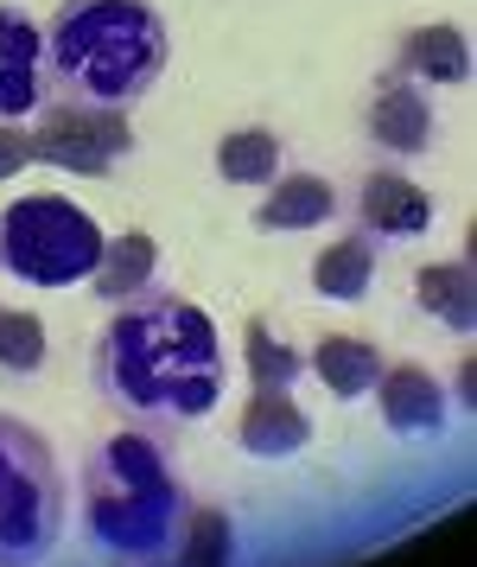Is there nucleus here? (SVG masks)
<instances>
[{
	"label": "nucleus",
	"mask_w": 477,
	"mask_h": 567,
	"mask_svg": "<svg viewBox=\"0 0 477 567\" xmlns=\"http://www.w3.org/2000/svg\"><path fill=\"white\" fill-rule=\"evenodd\" d=\"M96 395L141 434H173L198 427L224 402L229 363L217 319L185 300V293H134L122 312L102 326L96 358H90Z\"/></svg>",
	"instance_id": "obj_1"
},
{
	"label": "nucleus",
	"mask_w": 477,
	"mask_h": 567,
	"mask_svg": "<svg viewBox=\"0 0 477 567\" xmlns=\"http://www.w3.org/2000/svg\"><path fill=\"white\" fill-rule=\"evenodd\" d=\"M166 20L153 0H64L45 27V96L134 109L166 71Z\"/></svg>",
	"instance_id": "obj_2"
},
{
	"label": "nucleus",
	"mask_w": 477,
	"mask_h": 567,
	"mask_svg": "<svg viewBox=\"0 0 477 567\" xmlns=\"http://www.w3.org/2000/svg\"><path fill=\"white\" fill-rule=\"evenodd\" d=\"M185 516H191V504H185V485H178L159 434L127 427V434L102 440L96 460L83 465V523L102 555L127 567L173 561Z\"/></svg>",
	"instance_id": "obj_3"
},
{
	"label": "nucleus",
	"mask_w": 477,
	"mask_h": 567,
	"mask_svg": "<svg viewBox=\"0 0 477 567\" xmlns=\"http://www.w3.org/2000/svg\"><path fill=\"white\" fill-rule=\"evenodd\" d=\"M64 536V472L51 440L0 414V567H39Z\"/></svg>",
	"instance_id": "obj_4"
},
{
	"label": "nucleus",
	"mask_w": 477,
	"mask_h": 567,
	"mask_svg": "<svg viewBox=\"0 0 477 567\" xmlns=\"http://www.w3.org/2000/svg\"><path fill=\"white\" fill-rule=\"evenodd\" d=\"M102 243L108 236H102L96 217L71 198H58V192H32V198H13L0 210V275L45 287V293L90 281L102 261Z\"/></svg>",
	"instance_id": "obj_5"
},
{
	"label": "nucleus",
	"mask_w": 477,
	"mask_h": 567,
	"mask_svg": "<svg viewBox=\"0 0 477 567\" xmlns=\"http://www.w3.org/2000/svg\"><path fill=\"white\" fill-rule=\"evenodd\" d=\"M32 166H58L76 179H108L127 154H134V128L127 109H83V103H51L32 115Z\"/></svg>",
	"instance_id": "obj_6"
},
{
	"label": "nucleus",
	"mask_w": 477,
	"mask_h": 567,
	"mask_svg": "<svg viewBox=\"0 0 477 567\" xmlns=\"http://www.w3.org/2000/svg\"><path fill=\"white\" fill-rule=\"evenodd\" d=\"M45 109V32L20 7H0V122H32Z\"/></svg>",
	"instance_id": "obj_7"
},
{
	"label": "nucleus",
	"mask_w": 477,
	"mask_h": 567,
	"mask_svg": "<svg viewBox=\"0 0 477 567\" xmlns=\"http://www.w3.org/2000/svg\"><path fill=\"white\" fill-rule=\"evenodd\" d=\"M370 395H376V409H382V427L402 440L446 434V421H453V402H446L439 377H427L421 363H382Z\"/></svg>",
	"instance_id": "obj_8"
},
{
	"label": "nucleus",
	"mask_w": 477,
	"mask_h": 567,
	"mask_svg": "<svg viewBox=\"0 0 477 567\" xmlns=\"http://www.w3.org/2000/svg\"><path fill=\"white\" fill-rule=\"evenodd\" d=\"M356 224L370 243H414V236L433 230V192L382 166L356 185Z\"/></svg>",
	"instance_id": "obj_9"
},
{
	"label": "nucleus",
	"mask_w": 477,
	"mask_h": 567,
	"mask_svg": "<svg viewBox=\"0 0 477 567\" xmlns=\"http://www.w3.org/2000/svg\"><path fill=\"white\" fill-rule=\"evenodd\" d=\"M236 440H242V453H255V460H293L305 440H312V421L293 402V389H255Z\"/></svg>",
	"instance_id": "obj_10"
},
{
	"label": "nucleus",
	"mask_w": 477,
	"mask_h": 567,
	"mask_svg": "<svg viewBox=\"0 0 477 567\" xmlns=\"http://www.w3.org/2000/svg\"><path fill=\"white\" fill-rule=\"evenodd\" d=\"M363 128H370V141H376L382 154L414 159V154L433 147V103L414 90V83H382L370 115H363Z\"/></svg>",
	"instance_id": "obj_11"
},
{
	"label": "nucleus",
	"mask_w": 477,
	"mask_h": 567,
	"mask_svg": "<svg viewBox=\"0 0 477 567\" xmlns=\"http://www.w3.org/2000/svg\"><path fill=\"white\" fill-rule=\"evenodd\" d=\"M338 217V192H331V179H319V173H287V179H268V198L255 205V224L261 230H319V224H331Z\"/></svg>",
	"instance_id": "obj_12"
},
{
	"label": "nucleus",
	"mask_w": 477,
	"mask_h": 567,
	"mask_svg": "<svg viewBox=\"0 0 477 567\" xmlns=\"http://www.w3.org/2000/svg\"><path fill=\"white\" fill-rule=\"evenodd\" d=\"M305 370L319 377V383L338 395V402H356V395H370L382 377V351L370 344V338H344V332H331L312 344V358H305Z\"/></svg>",
	"instance_id": "obj_13"
},
{
	"label": "nucleus",
	"mask_w": 477,
	"mask_h": 567,
	"mask_svg": "<svg viewBox=\"0 0 477 567\" xmlns=\"http://www.w3.org/2000/svg\"><path fill=\"white\" fill-rule=\"evenodd\" d=\"M376 287V243L356 230V236H338L325 243L319 256H312V293L319 300H338V307H351Z\"/></svg>",
	"instance_id": "obj_14"
},
{
	"label": "nucleus",
	"mask_w": 477,
	"mask_h": 567,
	"mask_svg": "<svg viewBox=\"0 0 477 567\" xmlns=\"http://www.w3.org/2000/svg\"><path fill=\"white\" fill-rule=\"evenodd\" d=\"M414 300L427 319L439 326H453V332H471L477 326V281H471V261H427L421 275H414Z\"/></svg>",
	"instance_id": "obj_15"
},
{
	"label": "nucleus",
	"mask_w": 477,
	"mask_h": 567,
	"mask_svg": "<svg viewBox=\"0 0 477 567\" xmlns=\"http://www.w3.org/2000/svg\"><path fill=\"white\" fill-rule=\"evenodd\" d=\"M153 268H159V243L147 230H127L115 243H102V261H96V275H90V287H96L102 300L122 307V300H134V293L153 287Z\"/></svg>",
	"instance_id": "obj_16"
},
{
	"label": "nucleus",
	"mask_w": 477,
	"mask_h": 567,
	"mask_svg": "<svg viewBox=\"0 0 477 567\" xmlns=\"http://www.w3.org/2000/svg\"><path fill=\"white\" fill-rule=\"evenodd\" d=\"M402 71L421 83H465L471 78V39L458 27H414L402 39Z\"/></svg>",
	"instance_id": "obj_17"
},
{
	"label": "nucleus",
	"mask_w": 477,
	"mask_h": 567,
	"mask_svg": "<svg viewBox=\"0 0 477 567\" xmlns=\"http://www.w3.org/2000/svg\"><path fill=\"white\" fill-rule=\"evenodd\" d=\"M217 173L229 185H268L280 179V141L268 128H236L217 141Z\"/></svg>",
	"instance_id": "obj_18"
},
{
	"label": "nucleus",
	"mask_w": 477,
	"mask_h": 567,
	"mask_svg": "<svg viewBox=\"0 0 477 567\" xmlns=\"http://www.w3.org/2000/svg\"><path fill=\"white\" fill-rule=\"evenodd\" d=\"M242 370H249L255 389H293L305 377V358L293 344H280L261 319H249V326H242Z\"/></svg>",
	"instance_id": "obj_19"
},
{
	"label": "nucleus",
	"mask_w": 477,
	"mask_h": 567,
	"mask_svg": "<svg viewBox=\"0 0 477 567\" xmlns=\"http://www.w3.org/2000/svg\"><path fill=\"white\" fill-rule=\"evenodd\" d=\"M178 567H224L229 561V516L224 511H191L178 529Z\"/></svg>",
	"instance_id": "obj_20"
},
{
	"label": "nucleus",
	"mask_w": 477,
	"mask_h": 567,
	"mask_svg": "<svg viewBox=\"0 0 477 567\" xmlns=\"http://www.w3.org/2000/svg\"><path fill=\"white\" fill-rule=\"evenodd\" d=\"M0 370L7 377H32L45 370V326L32 312H7L0 307Z\"/></svg>",
	"instance_id": "obj_21"
},
{
	"label": "nucleus",
	"mask_w": 477,
	"mask_h": 567,
	"mask_svg": "<svg viewBox=\"0 0 477 567\" xmlns=\"http://www.w3.org/2000/svg\"><path fill=\"white\" fill-rule=\"evenodd\" d=\"M32 166V141H25V122H0V185Z\"/></svg>",
	"instance_id": "obj_22"
}]
</instances>
